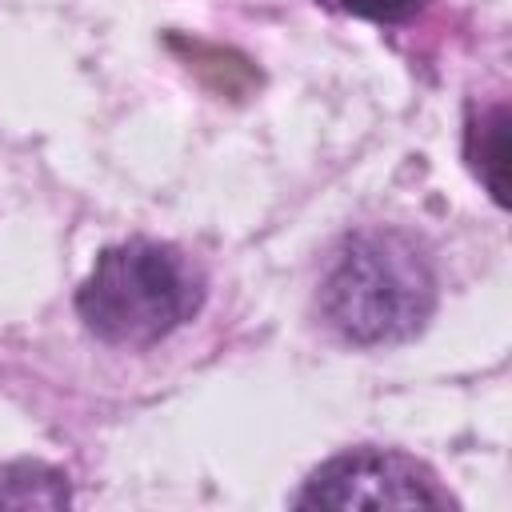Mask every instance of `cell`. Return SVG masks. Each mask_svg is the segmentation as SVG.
<instances>
[{
	"mask_svg": "<svg viewBox=\"0 0 512 512\" xmlns=\"http://www.w3.org/2000/svg\"><path fill=\"white\" fill-rule=\"evenodd\" d=\"M436 308L428 256L404 232L372 228L348 236L320 280L324 320L352 344H396L424 328Z\"/></svg>",
	"mask_w": 512,
	"mask_h": 512,
	"instance_id": "6da1fadb",
	"label": "cell"
},
{
	"mask_svg": "<svg viewBox=\"0 0 512 512\" xmlns=\"http://www.w3.org/2000/svg\"><path fill=\"white\" fill-rule=\"evenodd\" d=\"M204 300L200 268L156 240H128L104 248L76 292L84 328L104 344L144 348L196 316Z\"/></svg>",
	"mask_w": 512,
	"mask_h": 512,
	"instance_id": "7a4b0ae2",
	"label": "cell"
},
{
	"mask_svg": "<svg viewBox=\"0 0 512 512\" xmlns=\"http://www.w3.org/2000/svg\"><path fill=\"white\" fill-rule=\"evenodd\" d=\"M296 508H448L452 496L436 488V480L408 456L388 448H356L320 464Z\"/></svg>",
	"mask_w": 512,
	"mask_h": 512,
	"instance_id": "3957f363",
	"label": "cell"
},
{
	"mask_svg": "<svg viewBox=\"0 0 512 512\" xmlns=\"http://www.w3.org/2000/svg\"><path fill=\"white\" fill-rule=\"evenodd\" d=\"M72 500L64 472L40 460L0 464V508H64Z\"/></svg>",
	"mask_w": 512,
	"mask_h": 512,
	"instance_id": "277c9868",
	"label": "cell"
},
{
	"mask_svg": "<svg viewBox=\"0 0 512 512\" xmlns=\"http://www.w3.org/2000/svg\"><path fill=\"white\" fill-rule=\"evenodd\" d=\"M468 140H480V148L468 144L472 168L480 172V180L488 184L496 204H504L508 200V180H504V168H508V112L492 108L488 116H480V124L468 132Z\"/></svg>",
	"mask_w": 512,
	"mask_h": 512,
	"instance_id": "5b68a950",
	"label": "cell"
},
{
	"mask_svg": "<svg viewBox=\"0 0 512 512\" xmlns=\"http://www.w3.org/2000/svg\"><path fill=\"white\" fill-rule=\"evenodd\" d=\"M348 12L356 16H368V20H384V24H396V20H408L416 16L428 0H340Z\"/></svg>",
	"mask_w": 512,
	"mask_h": 512,
	"instance_id": "8992f818",
	"label": "cell"
}]
</instances>
